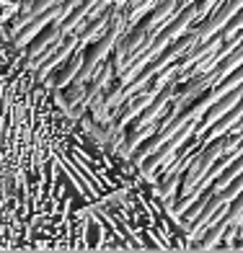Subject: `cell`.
Returning a JSON list of instances; mask_svg holds the SVG:
<instances>
[{"label":"cell","instance_id":"6da1fadb","mask_svg":"<svg viewBox=\"0 0 243 253\" xmlns=\"http://www.w3.org/2000/svg\"><path fill=\"white\" fill-rule=\"evenodd\" d=\"M83 60H86V52L80 49V47H75V49H73V54L65 60V67L54 75V83L60 85L62 90H65L67 85H70L73 80H75V75L80 73V67H83Z\"/></svg>","mask_w":243,"mask_h":253}]
</instances>
